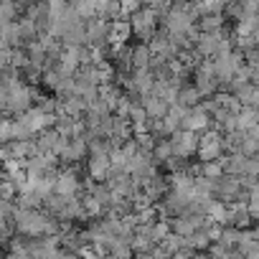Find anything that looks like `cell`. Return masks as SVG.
<instances>
[{
  "label": "cell",
  "mask_w": 259,
  "mask_h": 259,
  "mask_svg": "<svg viewBox=\"0 0 259 259\" xmlns=\"http://www.w3.org/2000/svg\"><path fill=\"white\" fill-rule=\"evenodd\" d=\"M150 3H153L155 8H163V6H168V3H173V0H150Z\"/></svg>",
  "instance_id": "19"
},
{
  "label": "cell",
  "mask_w": 259,
  "mask_h": 259,
  "mask_svg": "<svg viewBox=\"0 0 259 259\" xmlns=\"http://www.w3.org/2000/svg\"><path fill=\"white\" fill-rule=\"evenodd\" d=\"M18 122H21V127L31 138H36V135H41L44 130H49L56 122V117L51 114V104L44 102L41 107H28L23 114H18Z\"/></svg>",
  "instance_id": "1"
},
{
  "label": "cell",
  "mask_w": 259,
  "mask_h": 259,
  "mask_svg": "<svg viewBox=\"0 0 259 259\" xmlns=\"http://www.w3.org/2000/svg\"><path fill=\"white\" fill-rule=\"evenodd\" d=\"M226 3H229V0H201V11H203V13L216 16V13H219Z\"/></svg>",
  "instance_id": "17"
},
{
  "label": "cell",
  "mask_w": 259,
  "mask_h": 259,
  "mask_svg": "<svg viewBox=\"0 0 259 259\" xmlns=\"http://www.w3.org/2000/svg\"><path fill=\"white\" fill-rule=\"evenodd\" d=\"M84 153H87V140H84V135H76V138L64 140V148H61L59 155H61L66 163H74V160L84 158Z\"/></svg>",
  "instance_id": "7"
},
{
  "label": "cell",
  "mask_w": 259,
  "mask_h": 259,
  "mask_svg": "<svg viewBox=\"0 0 259 259\" xmlns=\"http://www.w3.org/2000/svg\"><path fill=\"white\" fill-rule=\"evenodd\" d=\"M168 28H170V33L178 38V36H183V33H191V28H193V16L186 11V8H176L170 16H168Z\"/></svg>",
  "instance_id": "6"
},
{
  "label": "cell",
  "mask_w": 259,
  "mask_h": 259,
  "mask_svg": "<svg viewBox=\"0 0 259 259\" xmlns=\"http://www.w3.org/2000/svg\"><path fill=\"white\" fill-rule=\"evenodd\" d=\"M140 104H143V109H145L148 122H158V119H163L165 112H168V107H170V104H165V102H163L160 97H155V94H148Z\"/></svg>",
  "instance_id": "11"
},
{
  "label": "cell",
  "mask_w": 259,
  "mask_h": 259,
  "mask_svg": "<svg viewBox=\"0 0 259 259\" xmlns=\"http://www.w3.org/2000/svg\"><path fill=\"white\" fill-rule=\"evenodd\" d=\"M54 191H56V196L71 198V196L79 191V178H76L71 170H64L61 176H56V178H54Z\"/></svg>",
  "instance_id": "8"
},
{
  "label": "cell",
  "mask_w": 259,
  "mask_h": 259,
  "mask_svg": "<svg viewBox=\"0 0 259 259\" xmlns=\"http://www.w3.org/2000/svg\"><path fill=\"white\" fill-rule=\"evenodd\" d=\"M11 143V122L6 117H0V145Z\"/></svg>",
  "instance_id": "18"
},
{
  "label": "cell",
  "mask_w": 259,
  "mask_h": 259,
  "mask_svg": "<svg viewBox=\"0 0 259 259\" xmlns=\"http://www.w3.org/2000/svg\"><path fill=\"white\" fill-rule=\"evenodd\" d=\"M208 124H211L208 112H206L201 104H196V107H188V109H186L181 127H183V130H191V133H206Z\"/></svg>",
  "instance_id": "4"
},
{
  "label": "cell",
  "mask_w": 259,
  "mask_h": 259,
  "mask_svg": "<svg viewBox=\"0 0 259 259\" xmlns=\"http://www.w3.org/2000/svg\"><path fill=\"white\" fill-rule=\"evenodd\" d=\"M198 99H201L198 89H196V87H186V89H178V99H176V104H181V107L188 109V107H196Z\"/></svg>",
  "instance_id": "14"
},
{
  "label": "cell",
  "mask_w": 259,
  "mask_h": 259,
  "mask_svg": "<svg viewBox=\"0 0 259 259\" xmlns=\"http://www.w3.org/2000/svg\"><path fill=\"white\" fill-rule=\"evenodd\" d=\"M150 61H153V56H150V51L145 46H138L133 51V69H148Z\"/></svg>",
  "instance_id": "15"
},
{
  "label": "cell",
  "mask_w": 259,
  "mask_h": 259,
  "mask_svg": "<svg viewBox=\"0 0 259 259\" xmlns=\"http://www.w3.org/2000/svg\"><path fill=\"white\" fill-rule=\"evenodd\" d=\"M66 11H69L66 0H49V18H51V21L64 18V13H66Z\"/></svg>",
  "instance_id": "16"
},
{
  "label": "cell",
  "mask_w": 259,
  "mask_h": 259,
  "mask_svg": "<svg viewBox=\"0 0 259 259\" xmlns=\"http://www.w3.org/2000/svg\"><path fill=\"white\" fill-rule=\"evenodd\" d=\"M168 145H170V153H173V158H191L193 153H196V148H198V133H191V130H176V133L170 135V140H168Z\"/></svg>",
  "instance_id": "3"
},
{
  "label": "cell",
  "mask_w": 259,
  "mask_h": 259,
  "mask_svg": "<svg viewBox=\"0 0 259 259\" xmlns=\"http://www.w3.org/2000/svg\"><path fill=\"white\" fill-rule=\"evenodd\" d=\"M64 117H76V119H81L84 117V112H87V102L81 99V97H76V94H71V97H64V102H61V109H59Z\"/></svg>",
  "instance_id": "12"
},
{
  "label": "cell",
  "mask_w": 259,
  "mask_h": 259,
  "mask_svg": "<svg viewBox=\"0 0 259 259\" xmlns=\"http://www.w3.org/2000/svg\"><path fill=\"white\" fill-rule=\"evenodd\" d=\"M224 150H226V145H224V135L216 133V130H208V133H203V135L198 138V148H196V153H198V158H201L203 163L219 160V158L224 155Z\"/></svg>",
  "instance_id": "2"
},
{
  "label": "cell",
  "mask_w": 259,
  "mask_h": 259,
  "mask_svg": "<svg viewBox=\"0 0 259 259\" xmlns=\"http://www.w3.org/2000/svg\"><path fill=\"white\" fill-rule=\"evenodd\" d=\"M234 99L239 102V107H256V102H259V92H256L254 81L234 84Z\"/></svg>",
  "instance_id": "10"
},
{
  "label": "cell",
  "mask_w": 259,
  "mask_h": 259,
  "mask_svg": "<svg viewBox=\"0 0 259 259\" xmlns=\"http://www.w3.org/2000/svg\"><path fill=\"white\" fill-rule=\"evenodd\" d=\"M107 36L112 38V44L122 46V44H124V38L130 36V23H127V21H114V23H112V28H107Z\"/></svg>",
  "instance_id": "13"
},
{
  "label": "cell",
  "mask_w": 259,
  "mask_h": 259,
  "mask_svg": "<svg viewBox=\"0 0 259 259\" xmlns=\"http://www.w3.org/2000/svg\"><path fill=\"white\" fill-rule=\"evenodd\" d=\"M153 28H155V11L153 8H145V11H135L133 13L130 31H135L138 36L148 38V36H153Z\"/></svg>",
  "instance_id": "5"
},
{
  "label": "cell",
  "mask_w": 259,
  "mask_h": 259,
  "mask_svg": "<svg viewBox=\"0 0 259 259\" xmlns=\"http://www.w3.org/2000/svg\"><path fill=\"white\" fill-rule=\"evenodd\" d=\"M216 87H219V81H216L213 69H211V61H208V64H203V66L196 71V89H198V94L203 97V94H213Z\"/></svg>",
  "instance_id": "9"
}]
</instances>
